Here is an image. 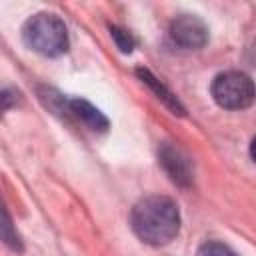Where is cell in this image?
<instances>
[{
    "label": "cell",
    "mask_w": 256,
    "mask_h": 256,
    "mask_svg": "<svg viewBox=\"0 0 256 256\" xmlns=\"http://www.w3.org/2000/svg\"><path fill=\"white\" fill-rule=\"evenodd\" d=\"M130 224L142 242L162 246L176 238L180 230V212L172 198L148 196L134 206Z\"/></svg>",
    "instance_id": "6da1fadb"
},
{
    "label": "cell",
    "mask_w": 256,
    "mask_h": 256,
    "mask_svg": "<svg viewBox=\"0 0 256 256\" xmlns=\"http://www.w3.org/2000/svg\"><path fill=\"white\" fill-rule=\"evenodd\" d=\"M22 38L28 48L42 56H60L68 50V32L64 22L50 12L34 14L22 28Z\"/></svg>",
    "instance_id": "7a4b0ae2"
},
{
    "label": "cell",
    "mask_w": 256,
    "mask_h": 256,
    "mask_svg": "<svg viewBox=\"0 0 256 256\" xmlns=\"http://www.w3.org/2000/svg\"><path fill=\"white\" fill-rule=\"evenodd\" d=\"M212 98L226 110H244L254 102V84L244 72H224L212 82Z\"/></svg>",
    "instance_id": "3957f363"
},
{
    "label": "cell",
    "mask_w": 256,
    "mask_h": 256,
    "mask_svg": "<svg viewBox=\"0 0 256 256\" xmlns=\"http://www.w3.org/2000/svg\"><path fill=\"white\" fill-rule=\"evenodd\" d=\"M170 36L178 46L198 50L208 42V26L194 14H180L170 24Z\"/></svg>",
    "instance_id": "277c9868"
},
{
    "label": "cell",
    "mask_w": 256,
    "mask_h": 256,
    "mask_svg": "<svg viewBox=\"0 0 256 256\" xmlns=\"http://www.w3.org/2000/svg\"><path fill=\"white\" fill-rule=\"evenodd\" d=\"M160 164L166 170V174L172 178V182H176L178 186H190L194 180V166L190 156L180 150L174 144H162L160 152H158Z\"/></svg>",
    "instance_id": "5b68a950"
},
{
    "label": "cell",
    "mask_w": 256,
    "mask_h": 256,
    "mask_svg": "<svg viewBox=\"0 0 256 256\" xmlns=\"http://www.w3.org/2000/svg\"><path fill=\"white\" fill-rule=\"evenodd\" d=\"M68 110H70L80 122H84L90 130L104 132V130H108V126H110L108 118H106L96 106H92L88 100L72 98V100H68Z\"/></svg>",
    "instance_id": "8992f818"
},
{
    "label": "cell",
    "mask_w": 256,
    "mask_h": 256,
    "mask_svg": "<svg viewBox=\"0 0 256 256\" xmlns=\"http://www.w3.org/2000/svg\"><path fill=\"white\" fill-rule=\"evenodd\" d=\"M136 76H138V78H140V80H142V82L156 94V98L162 100L174 114L184 116V106L180 104V100H178V98H176V96H174V94H172V92H170V90H168V88H166V86H164V84H162L150 70H146V68H138V70H136Z\"/></svg>",
    "instance_id": "52a82bcc"
},
{
    "label": "cell",
    "mask_w": 256,
    "mask_h": 256,
    "mask_svg": "<svg viewBox=\"0 0 256 256\" xmlns=\"http://www.w3.org/2000/svg\"><path fill=\"white\" fill-rule=\"evenodd\" d=\"M0 240L6 246H10L12 250L22 252V238H20L18 230L14 228L12 218H10V214H8V210H6L2 200H0Z\"/></svg>",
    "instance_id": "ba28073f"
},
{
    "label": "cell",
    "mask_w": 256,
    "mask_h": 256,
    "mask_svg": "<svg viewBox=\"0 0 256 256\" xmlns=\"http://www.w3.org/2000/svg\"><path fill=\"white\" fill-rule=\"evenodd\" d=\"M196 256H236V252L222 242H204L198 248Z\"/></svg>",
    "instance_id": "9c48e42d"
},
{
    "label": "cell",
    "mask_w": 256,
    "mask_h": 256,
    "mask_svg": "<svg viewBox=\"0 0 256 256\" xmlns=\"http://www.w3.org/2000/svg\"><path fill=\"white\" fill-rule=\"evenodd\" d=\"M110 34H112L116 46L120 48V52H132L136 40L132 38L130 32H126V30H122V28H118V26H110Z\"/></svg>",
    "instance_id": "30bf717a"
},
{
    "label": "cell",
    "mask_w": 256,
    "mask_h": 256,
    "mask_svg": "<svg viewBox=\"0 0 256 256\" xmlns=\"http://www.w3.org/2000/svg\"><path fill=\"white\" fill-rule=\"evenodd\" d=\"M18 102V92L14 90H0V114L12 108Z\"/></svg>",
    "instance_id": "8fae6325"
}]
</instances>
